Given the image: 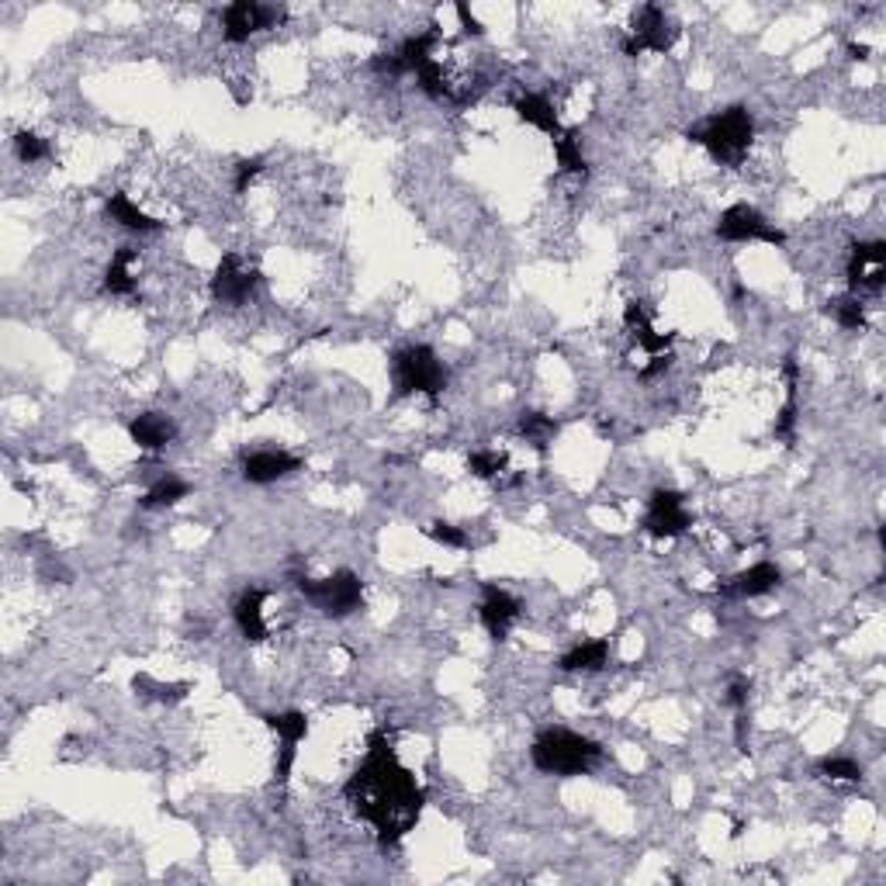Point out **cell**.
<instances>
[{
    "label": "cell",
    "instance_id": "obj_1",
    "mask_svg": "<svg viewBox=\"0 0 886 886\" xmlns=\"http://www.w3.org/2000/svg\"><path fill=\"white\" fill-rule=\"evenodd\" d=\"M343 796L354 807V814L374 827L382 845H398L419 824L426 807V790L398 762L395 744L385 728L371 731L364 762L346 780Z\"/></svg>",
    "mask_w": 886,
    "mask_h": 886
},
{
    "label": "cell",
    "instance_id": "obj_2",
    "mask_svg": "<svg viewBox=\"0 0 886 886\" xmlns=\"http://www.w3.org/2000/svg\"><path fill=\"white\" fill-rule=\"evenodd\" d=\"M530 762L536 772H544V775L572 780V775H585L603 762V744L578 734V731H569V728H548L533 738Z\"/></svg>",
    "mask_w": 886,
    "mask_h": 886
},
{
    "label": "cell",
    "instance_id": "obj_3",
    "mask_svg": "<svg viewBox=\"0 0 886 886\" xmlns=\"http://www.w3.org/2000/svg\"><path fill=\"white\" fill-rule=\"evenodd\" d=\"M686 139L703 146L720 167H738L748 156L751 143H755V115L744 104H731L723 112L710 115L703 125L689 128Z\"/></svg>",
    "mask_w": 886,
    "mask_h": 886
},
{
    "label": "cell",
    "instance_id": "obj_4",
    "mask_svg": "<svg viewBox=\"0 0 886 886\" xmlns=\"http://www.w3.org/2000/svg\"><path fill=\"white\" fill-rule=\"evenodd\" d=\"M450 382L447 364L437 357L434 346L413 343L402 346L392 357V385L395 395H426V398H440Z\"/></svg>",
    "mask_w": 886,
    "mask_h": 886
},
{
    "label": "cell",
    "instance_id": "obj_5",
    "mask_svg": "<svg viewBox=\"0 0 886 886\" xmlns=\"http://www.w3.org/2000/svg\"><path fill=\"white\" fill-rule=\"evenodd\" d=\"M294 585H299L305 603L315 606L322 616H330V621H346V616L364 609V582L351 569H340L326 578H305L302 575Z\"/></svg>",
    "mask_w": 886,
    "mask_h": 886
},
{
    "label": "cell",
    "instance_id": "obj_6",
    "mask_svg": "<svg viewBox=\"0 0 886 886\" xmlns=\"http://www.w3.org/2000/svg\"><path fill=\"white\" fill-rule=\"evenodd\" d=\"M676 42H679V21L661 4H640L630 14L621 49H624V56H644V52H658V56H665Z\"/></svg>",
    "mask_w": 886,
    "mask_h": 886
},
{
    "label": "cell",
    "instance_id": "obj_7",
    "mask_svg": "<svg viewBox=\"0 0 886 886\" xmlns=\"http://www.w3.org/2000/svg\"><path fill=\"white\" fill-rule=\"evenodd\" d=\"M717 239L723 243H769V247H786V232L772 226L759 208L744 201L720 211L717 219Z\"/></svg>",
    "mask_w": 886,
    "mask_h": 886
},
{
    "label": "cell",
    "instance_id": "obj_8",
    "mask_svg": "<svg viewBox=\"0 0 886 886\" xmlns=\"http://www.w3.org/2000/svg\"><path fill=\"white\" fill-rule=\"evenodd\" d=\"M437 52H440V32L429 29V32L402 39L392 52H382V56H374L371 70L382 73V76H416L429 60L437 56Z\"/></svg>",
    "mask_w": 886,
    "mask_h": 886
},
{
    "label": "cell",
    "instance_id": "obj_9",
    "mask_svg": "<svg viewBox=\"0 0 886 886\" xmlns=\"http://www.w3.org/2000/svg\"><path fill=\"white\" fill-rule=\"evenodd\" d=\"M288 18L284 8L278 4H260V0H236V4L222 8V39L239 45L250 42L257 32L278 29V24Z\"/></svg>",
    "mask_w": 886,
    "mask_h": 886
},
{
    "label": "cell",
    "instance_id": "obj_10",
    "mask_svg": "<svg viewBox=\"0 0 886 886\" xmlns=\"http://www.w3.org/2000/svg\"><path fill=\"white\" fill-rule=\"evenodd\" d=\"M644 533L655 536V541H676L692 527V517L686 509V496L676 489H655L644 509Z\"/></svg>",
    "mask_w": 886,
    "mask_h": 886
},
{
    "label": "cell",
    "instance_id": "obj_11",
    "mask_svg": "<svg viewBox=\"0 0 886 886\" xmlns=\"http://www.w3.org/2000/svg\"><path fill=\"white\" fill-rule=\"evenodd\" d=\"M257 291H260V274L253 267H247L239 253H226L211 274V299L219 305L239 309V305H247Z\"/></svg>",
    "mask_w": 886,
    "mask_h": 886
},
{
    "label": "cell",
    "instance_id": "obj_12",
    "mask_svg": "<svg viewBox=\"0 0 886 886\" xmlns=\"http://www.w3.org/2000/svg\"><path fill=\"white\" fill-rule=\"evenodd\" d=\"M267 720V728H271L281 741L278 748V765H274V775H278V783L288 786L291 780V769H294V759H299V744L309 738L312 731V723H309V713L302 710H281V713H263Z\"/></svg>",
    "mask_w": 886,
    "mask_h": 886
},
{
    "label": "cell",
    "instance_id": "obj_13",
    "mask_svg": "<svg viewBox=\"0 0 886 886\" xmlns=\"http://www.w3.org/2000/svg\"><path fill=\"white\" fill-rule=\"evenodd\" d=\"M883 281H886V243L883 239H863V243H852V253H848L852 294L879 291Z\"/></svg>",
    "mask_w": 886,
    "mask_h": 886
},
{
    "label": "cell",
    "instance_id": "obj_14",
    "mask_svg": "<svg viewBox=\"0 0 886 886\" xmlns=\"http://www.w3.org/2000/svg\"><path fill=\"white\" fill-rule=\"evenodd\" d=\"M478 616H481V627L489 630L492 640H505L509 630L520 624L523 606L509 588L486 582V588H481V603H478Z\"/></svg>",
    "mask_w": 886,
    "mask_h": 886
},
{
    "label": "cell",
    "instance_id": "obj_15",
    "mask_svg": "<svg viewBox=\"0 0 886 886\" xmlns=\"http://www.w3.org/2000/svg\"><path fill=\"white\" fill-rule=\"evenodd\" d=\"M305 461L299 458V454H288V450H250L243 454V465H239V471H243V481H250V486H274V481L294 475V471H302Z\"/></svg>",
    "mask_w": 886,
    "mask_h": 886
},
{
    "label": "cell",
    "instance_id": "obj_16",
    "mask_svg": "<svg viewBox=\"0 0 886 886\" xmlns=\"http://www.w3.org/2000/svg\"><path fill=\"white\" fill-rule=\"evenodd\" d=\"M624 326H627V333L634 336V343L640 346V351H648L652 357H668V354H673L676 336L655 330V312L648 309V302H627Z\"/></svg>",
    "mask_w": 886,
    "mask_h": 886
},
{
    "label": "cell",
    "instance_id": "obj_17",
    "mask_svg": "<svg viewBox=\"0 0 886 886\" xmlns=\"http://www.w3.org/2000/svg\"><path fill=\"white\" fill-rule=\"evenodd\" d=\"M780 582H783L780 565H772V561H759V565H751L741 575H734L728 585H720V596H728V600H755V596L772 593V588H780Z\"/></svg>",
    "mask_w": 886,
    "mask_h": 886
},
{
    "label": "cell",
    "instance_id": "obj_18",
    "mask_svg": "<svg viewBox=\"0 0 886 886\" xmlns=\"http://www.w3.org/2000/svg\"><path fill=\"white\" fill-rule=\"evenodd\" d=\"M128 437L139 450H167L177 440V423L167 413H139L128 419Z\"/></svg>",
    "mask_w": 886,
    "mask_h": 886
},
{
    "label": "cell",
    "instance_id": "obj_19",
    "mask_svg": "<svg viewBox=\"0 0 886 886\" xmlns=\"http://www.w3.org/2000/svg\"><path fill=\"white\" fill-rule=\"evenodd\" d=\"M104 219L122 226V229H128V232H139V236H149V232L164 229V222L153 219V215H146L125 191H115V195L104 198Z\"/></svg>",
    "mask_w": 886,
    "mask_h": 886
},
{
    "label": "cell",
    "instance_id": "obj_20",
    "mask_svg": "<svg viewBox=\"0 0 886 886\" xmlns=\"http://www.w3.org/2000/svg\"><path fill=\"white\" fill-rule=\"evenodd\" d=\"M513 112H517V118H520L523 125H530V128H536V132H544L548 139H557L561 132H565V125H561V118H557V112H554V104H551L544 94H533V91L520 94L517 104H513Z\"/></svg>",
    "mask_w": 886,
    "mask_h": 886
},
{
    "label": "cell",
    "instance_id": "obj_21",
    "mask_svg": "<svg viewBox=\"0 0 886 886\" xmlns=\"http://www.w3.org/2000/svg\"><path fill=\"white\" fill-rule=\"evenodd\" d=\"M263 603H267V588H243V596L232 606V621L247 640H263L267 637V621H263Z\"/></svg>",
    "mask_w": 886,
    "mask_h": 886
},
{
    "label": "cell",
    "instance_id": "obj_22",
    "mask_svg": "<svg viewBox=\"0 0 886 886\" xmlns=\"http://www.w3.org/2000/svg\"><path fill=\"white\" fill-rule=\"evenodd\" d=\"M783 378H786V402H783V409L780 416H775V426H772V437L775 440H783V444H793L796 440V398H800V361L796 354L786 357L783 364Z\"/></svg>",
    "mask_w": 886,
    "mask_h": 886
},
{
    "label": "cell",
    "instance_id": "obj_23",
    "mask_svg": "<svg viewBox=\"0 0 886 886\" xmlns=\"http://www.w3.org/2000/svg\"><path fill=\"white\" fill-rule=\"evenodd\" d=\"M606 665H609V640L606 637L578 640L575 648H569L557 661L561 673H603Z\"/></svg>",
    "mask_w": 886,
    "mask_h": 886
},
{
    "label": "cell",
    "instance_id": "obj_24",
    "mask_svg": "<svg viewBox=\"0 0 886 886\" xmlns=\"http://www.w3.org/2000/svg\"><path fill=\"white\" fill-rule=\"evenodd\" d=\"M139 250L136 247H118L107 260V271H104V291L112 294V299H132L136 294V278H132V263H136Z\"/></svg>",
    "mask_w": 886,
    "mask_h": 886
},
{
    "label": "cell",
    "instance_id": "obj_25",
    "mask_svg": "<svg viewBox=\"0 0 886 886\" xmlns=\"http://www.w3.org/2000/svg\"><path fill=\"white\" fill-rule=\"evenodd\" d=\"M551 146H554V159H557L561 170L572 174V177H588V159L582 153V139H578L575 128H565L557 139H551Z\"/></svg>",
    "mask_w": 886,
    "mask_h": 886
},
{
    "label": "cell",
    "instance_id": "obj_26",
    "mask_svg": "<svg viewBox=\"0 0 886 886\" xmlns=\"http://www.w3.org/2000/svg\"><path fill=\"white\" fill-rule=\"evenodd\" d=\"M187 492H191V486H187V481L180 478V475H174V471H167V475H159L153 486L146 489V496H143V509H170V505H177L180 499H187Z\"/></svg>",
    "mask_w": 886,
    "mask_h": 886
},
{
    "label": "cell",
    "instance_id": "obj_27",
    "mask_svg": "<svg viewBox=\"0 0 886 886\" xmlns=\"http://www.w3.org/2000/svg\"><path fill=\"white\" fill-rule=\"evenodd\" d=\"M827 315L835 319L845 333H863L869 326L866 305H863V299H858V294H842V299H831L827 302Z\"/></svg>",
    "mask_w": 886,
    "mask_h": 886
},
{
    "label": "cell",
    "instance_id": "obj_28",
    "mask_svg": "<svg viewBox=\"0 0 886 886\" xmlns=\"http://www.w3.org/2000/svg\"><path fill=\"white\" fill-rule=\"evenodd\" d=\"M557 429H561V423L554 416H544V413H523L520 416V434L536 450H548V444L557 437Z\"/></svg>",
    "mask_w": 886,
    "mask_h": 886
},
{
    "label": "cell",
    "instance_id": "obj_29",
    "mask_svg": "<svg viewBox=\"0 0 886 886\" xmlns=\"http://www.w3.org/2000/svg\"><path fill=\"white\" fill-rule=\"evenodd\" d=\"M509 461H505V454L492 450V447H478L468 454V471L475 478H486V481H499L505 475Z\"/></svg>",
    "mask_w": 886,
    "mask_h": 886
},
{
    "label": "cell",
    "instance_id": "obj_30",
    "mask_svg": "<svg viewBox=\"0 0 886 886\" xmlns=\"http://www.w3.org/2000/svg\"><path fill=\"white\" fill-rule=\"evenodd\" d=\"M817 775L821 780H831V783H858L863 780V765L848 755H824L817 762Z\"/></svg>",
    "mask_w": 886,
    "mask_h": 886
},
{
    "label": "cell",
    "instance_id": "obj_31",
    "mask_svg": "<svg viewBox=\"0 0 886 886\" xmlns=\"http://www.w3.org/2000/svg\"><path fill=\"white\" fill-rule=\"evenodd\" d=\"M14 153L24 167H35V164H42V159H49V143L42 136H35V132H18Z\"/></svg>",
    "mask_w": 886,
    "mask_h": 886
},
{
    "label": "cell",
    "instance_id": "obj_32",
    "mask_svg": "<svg viewBox=\"0 0 886 886\" xmlns=\"http://www.w3.org/2000/svg\"><path fill=\"white\" fill-rule=\"evenodd\" d=\"M426 536H429V541L444 544V548H458V551L468 548V533H465L461 527H454V523H444V520H434V523H429V527H426Z\"/></svg>",
    "mask_w": 886,
    "mask_h": 886
},
{
    "label": "cell",
    "instance_id": "obj_33",
    "mask_svg": "<svg viewBox=\"0 0 886 886\" xmlns=\"http://www.w3.org/2000/svg\"><path fill=\"white\" fill-rule=\"evenodd\" d=\"M263 170V156H253V159H243V164L236 167V195H247L250 184L257 180V174Z\"/></svg>",
    "mask_w": 886,
    "mask_h": 886
},
{
    "label": "cell",
    "instance_id": "obj_34",
    "mask_svg": "<svg viewBox=\"0 0 886 886\" xmlns=\"http://www.w3.org/2000/svg\"><path fill=\"white\" fill-rule=\"evenodd\" d=\"M153 689L149 696H156V700H164V703H177V700H184L187 696V686H159V682H149L146 676H139L136 679V689Z\"/></svg>",
    "mask_w": 886,
    "mask_h": 886
},
{
    "label": "cell",
    "instance_id": "obj_35",
    "mask_svg": "<svg viewBox=\"0 0 886 886\" xmlns=\"http://www.w3.org/2000/svg\"><path fill=\"white\" fill-rule=\"evenodd\" d=\"M454 14H458V21H461L465 35H475V39H478V35H486V29H481V21L471 14V8H468V4H458V8H454Z\"/></svg>",
    "mask_w": 886,
    "mask_h": 886
},
{
    "label": "cell",
    "instance_id": "obj_36",
    "mask_svg": "<svg viewBox=\"0 0 886 886\" xmlns=\"http://www.w3.org/2000/svg\"><path fill=\"white\" fill-rule=\"evenodd\" d=\"M848 52H852V60H866V56H869V49H866V45H848Z\"/></svg>",
    "mask_w": 886,
    "mask_h": 886
}]
</instances>
